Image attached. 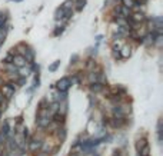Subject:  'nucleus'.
I'll return each mask as SVG.
<instances>
[{
	"label": "nucleus",
	"instance_id": "obj_1",
	"mask_svg": "<svg viewBox=\"0 0 163 156\" xmlns=\"http://www.w3.org/2000/svg\"><path fill=\"white\" fill-rule=\"evenodd\" d=\"M112 112L114 118H126V115L130 113V106L126 103H117L113 106Z\"/></svg>",
	"mask_w": 163,
	"mask_h": 156
},
{
	"label": "nucleus",
	"instance_id": "obj_2",
	"mask_svg": "<svg viewBox=\"0 0 163 156\" xmlns=\"http://www.w3.org/2000/svg\"><path fill=\"white\" fill-rule=\"evenodd\" d=\"M14 90H16V87H14V83H12V82H9L7 85H3L2 86V93H3V96H4V99H10L14 94Z\"/></svg>",
	"mask_w": 163,
	"mask_h": 156
},
{
	"label": "nucleus",
	"instance_id": "obj_3",
	"mask_svg": "<svg viewBox=\"0 0 163 156\" xmlns=\"http://www.w3.org/2000/svg\"><path fill=\"white\" fill-rule=\"evenodd\" d=\"M52 116H37V126L40 127V129H46V127H49L52 125Z\"/></svg>",
	"mask_w": 163,
	"mask_h": 156
},
{
	"label": "nucleus",
	"instance_id": "obj_4",
	"mask_svg": "<svg viewBox=\"0 0 163 156\" xmlns=\"http://www.w3.org/2000/svg\"><path fill=\"white\" fill-rule=\"evenodd\" d=\"M72 85V80L69 78H63L60 79L57 83H56V87L59 89V92H67V89L70 87Z\"/></svg>",
	"mask_w": 163,
	"mask_h": 156
},
{
	"label": "nucleus",
	"instance_id": "obj_5",
	"mask_svg": "<svg viewBox=\"0 0 163 156\" xmlns=\"http://www.w3.org/2000/svg\"><path fill=\"white\" fill-rule=\"evenodd\" d=\"M12 63L16 66L17 69H19V67L26 66V63H27V62H26V59H25V56H23V54H14V56H13Z\"/></svg>",
	"mask_w": 163,
	"mask_h": 156
},
{
	"label": "nucleus",
	"instance_id": "obj_6",
	"mask_svg": "<svg viewBox=\"0 0 163 156\" xmlns=\"http://www.w3.org/2000/svg\"><path fill=\"white\" fill-rule=\"evenodd\" d=\"M43 148V142L42 139H33L32 142H29V150L30 152H37Z\"/></svg>",
	"mask_w": 163,
	"mask_h": 156
},
{
	"label": "nucleus",
	"instance_id": "obj_7",
	"mask_svg": "<svg viewBox=\"0 0 163 156\" xmlns=\"http://www.w3.org/2000/svg\"><path fill=\"white\" fill-rule=\"evenodd\" d=\"M130 22H134V23H142L143 20H145V14L143 13H140V12H136V13H132L129 17H127Z\"/></svg>",
	"mask_w": 163,
	"mask_h": 156
},
{
	"label": "nucleus",
	"instance_id": "obj_8",
	"mask_svg": "<svg viewBox=\"0 0 163 156\" xmlns=\"http://www.w3.org/2000/svg\"><path fill=\"white\" fill-rule=\"evenodd\" d=\"M25 59H26V62L27 63H33L34 60V52L33 49H30V47H26V52H25Z\"/></svg>",
	"mask_w": 163,
	"mask_h": 156
},
{
	"label": "nucleus",
	"instance_id": "obj_9",
	"mask_svg": "<svg viewBox=\"0 0 163 156\" xmlns=\"http://www.w3.org/2000/svg\"><path fill=\"white\" fill-rule=\"evenodd\" d=\"M119 53H120V58L122 59H127L132 54V49H130L129 46H123L122 50H119Z\"/></svg>",
	"mask_w": 163,
	"mask_h": 156
},
{
	"label": "nucleus",
	"instance_id": "obj_10",
	"mask_svg": "<svg viewBox=\"0 0 163 156\" xmlns=\"http://www.w3.org/2000/svg\"><path fill=\"white\" fill-rule=\"evenodd\" d=\"M103 87H105V85H102V83H99V82L90 83V90L95 92V93H99V92H102V90H103Z\"/></svg>",
	"mask_w": 163,
	"mask_h": 156
},
{
	"label": "nucleus",
	"instance_id": "obj_11",
	"mask_svg": "<svg viewBox=\"0 0 163 156\" xmlns=\"http://www.w3.org/2000/svg\"><path fill=\"white\" fill-rule=\"evenodd\" d=\"M123 123H125V118H113V119H110V125L114 127H120Z\"/></svg>",
	"mask_w": 163,
	"mask_h": 156
},
{
	"label": "nucleus",
	"instance_id": "obj_12",
	"mask_svg": "<svg viewBox=\"0 0 163 156\" xmlns=\"http://www.w3.org/2000/svg\"><path fill=\"white\" fill-rule=\"evenodd\" d=\"M122 2H123V6H125V7H127V9H130V10L136 6L134 0H122Z\"/></svg>",
	"mask_w": 163,
	"mask_h": 156
},
{
	"label": "nucleus",
	"instance_id": "obj_13",
	"mask_svg": "<svg viewBox=\"0 0 163 156\" xmlns=\"http://www.w3.org/2000/svg\"><path fill=\"white\" fill-rule=\"evenodd\" d=\"M9 130H10V127H9V123H7V122H4L3 126H2V130H0V133H2V135L6 138V136L9 135Z\"/></svg>",
	"mask_w": 163,
	"mask_h": 156
},
{
	"label": "nucleus",
	"instance_id": "obj_14",
	"mask_svg": "<svg viewBox=\"0 0 163 156\" xmlns=\"http://www.w3.org/2000/svg\"><path fill=\"white\" fill-rule=\"evenodd\" d=\"M63 16H64V9H63V7H59L57 10H56V13H54V17H56L57 20H59V19L62 20Z\"/></svg>",
	"mask_w": 163,
	"mask_h": 156
},
{
	"label": "nucleus",
	"instance_id": "obj_15",
	"mask_svg": "<svg viewBox=\"0 0 163 156\" xmlns=\"http://www.w3.org/2000/svg\"><path fill=\"white\" fill-rule=\"evenodd\" d=\"M6 70H7V73H14V72H17V67L10 62V63H6Z\"/></svg>",
	"mask_w": 163,
	"mask_h": 156
},
{
	"label": "nucleus",
	"instance_id": "obj_16",
	"mask_svg": "<svg viewBox=\"0 0 163 156\" xmlns=\"http://www.w3.org/2000/svg\"><path fill=\"white\" fill-rule=\"evenodd\" d=\"M146 145H147L146 139H140V140H138V142H136V149H138V152H139V150H140L142 148H145Z\"/></svg>",
	"mask_w": 163,
	"mask_h": 156
},
{
	"label": "nucleus",
	"instance_id": "obj_17",
	"mask_svg": "<svg viewBox=\"0 0 163 156\" xmlns=\"http://www.w3.org/2000/svg\"><path fill=\"white\" fill-rule=\"evenodd\" d=\"M87 79H89V82H90V83L97 82V73H95V70H93V72H90V73H89V76H87Z\"/></svg>",
	"mask_w": 163,
	"mask_h": 156
},
{
	"label": "nucleus",
	"instance_id": "obj_18",
	"mask_svg": "<svg viewBox=\"0 0 163 156\" xmlns=\"http://www.w3.org/2000/svg\"><path fill=\"white\" fill-rule=\"evenodd\" d=\"M57 138H60L62 140L66 138V129H64V127H62V129L59 127L57 129Z\"/></svg>",
	"mask_w": 163,
	"mask_h": 156
},
{
	"label": "nucleus",
	"instance_id": "obj_19",
	"mask_svg": "<svg viewBox=\"0 0 163 156\" xmlns=\"http://www.w3.org/2000/svg\"><path fill=\"white\" fill-rule=\"evenodd\" d=\"M59 66H60V60H56L53 65L49 66V72H56L59 69Z\"/></svg>",
	"mask_w": 163,
	"mask_h": 156
},
{
	"label": "nucleus",
	"instance_id": "obj_20",
	"mask_svg": "<svg viewBox=\"0 0 163 156\" xmlns=\"http://www.w3.org/2000/svg\"><path fill=\"white\" fill-rule=\"evenodd\" d=\"M86 6V0H77V3H76V10H82V9Z\"/></svg>",
	"mask_w": 163,
	"mask_h": 156
},
{
	"label": "nucleus",
	"instance_id": "obj_21",
	"mask_svg": "<svg viewBox=\"0 0 163 156\" xmlns=\"http://www.w3.org/2000/svg\"><path fill=\"white\" fill-rule=\"evenodd\" d=\"M64 32V26H57L56 29H54V36H59V34H62Z\"/></svg>",
	"mask_w": 163,
	"mask_h": 156
},
{
	"label": "nucleus",
	"instance_id": "obj_22",
	"mask_svg": "<svg viewBox=\"0 0 163 156\" xmlns=\"http://www.w3.org/2000/svg\"><path fill=\"white\" fill-rule=\"evenodd\" d=\"M95 66H96V62H95L93 59H89V60H87V69H89V70H92Z\"/></svg>",
	"mask_w": 163,
	"mask_h": 156
},
{
	"label": "nucleus",
	"instance_id": "obj_23",
	"mask_svg": "<svg viewBox=\"0 0 163 156\" xmlns=\"http://www.w3.org/2000/svg\"><path fill=\"white\" fill-rule=\"evenodd\" d=\"M17 50H19V53H17V54H25L26 46L25 45H19V46H17Z\"/></svg>",
	"mask_w": 163,
	"mask_h": 156
},
{
	"label": "nucleus",
	"instance_id": "obj_24",
	"mask_svg": "<svg viewBox=\"0 0 163 156\" xmlns=\"http://www.w3.org/2000/svg\"><path fill=\"white\" fill-rule=\"evenodd\" d=\"M12 60H13V53L10 52V53H9L7 56H6V59H4V63H10Z\"/></svg>",
	"mask_w": 163,
	"mask_h": 156
},
{
	"label": "nucleus",
	"instance_id": "obj_25",
	"mask_svg": "<svg viewBox=\"0 0 163 156\" xmlns=\"http://www.w3.org/2000/svg\"><path fill=\"white\" fill-rule=\"evenodd\" d=\"M40 85V79H39V73L36 74V78H34V87H39Z\"/></svg>",
	"mask_w": 163,
	"mask_h": 156
},
{
	"label": "nucleus",
	"instance_id": "obj_26",
	"mask_svg": "<svg viewBox=\"0 0 163 156\" xmlns=\"http://www.w3.org/2000/svg\"><path fill=\"white\" fill-rule=\"evenodd\" d=\"M36 156H50V155H49V152H39Z\"/></svg>",
	"mask_w": 163,
	"mask_h": 156
},
{
	"label": "nucleus",
	"instance_id": "obj_27",
	"mask_svg": "<svg viewBox=\"0 0 163 156\" xmlns=\"http://www.w3.org/2000/svg\"><path fill=\"white\" fill-rule=\"evenodd\" d=\"M76 60H77V54H75V56L70 59V62H72V63H76Z\"/></svg>",
	"mask_w": 163,
	"mask_h": 156
},
{
	"label": "nucleus",
	"instance_id": "obj_28",
	"mask_svg": "<svg viewBox=\"0 0 163 156\" xmlns=\"http://www.w3.org/2000/svg\"><path fill=\"white\" fill-rule=\"evenodd\" d=\"M3 99H4V96H3V93H2V92H0V103L3 102Z\"/></svg>",
	"mask_w": 163,
	"mask_h": 156
},
{
	"label": "nucleus",
	"instance_id": "obj_29",
	"mask_svg": "<svg viewBox=\"0 0 163 156\" xmlns=\"http://www.w3.org/2000/svg\"><path fill=\"white\" fill-rule=\"evenodd\" d=\"M96 40H97V42H100V40H102V36H100V34H99V36H96Z\"/></svg>",
	"mask_w": 163,
	"mask_h": 156
},
{
	"label": "nucleus",
	"instance_id": "obj_30",
	"mask_svg": "<svg viewBox=\"0 0 163 156\" xmlns=\"http://www.w3.org/2000/svg\"><path fill=\"white\" fill-rule=\"evenodd\" d=\"M10 2H21V0H10Z\"/></svg>",
	"mask_w": 163,
	"mask_h": 156
},
{
	"label": "nucleus",
	"instance_id": "obj_31",
	"mask_svg": "<svg viewBox=\"0 0 163 156\" xmlns=\"http://www.w3.org/2000/svg\"><path fill=\"white\" fill-rule=\"evenodd\" d=\"M113 156H119V155H117V153H116V155H113Z\"/></svg>",
	"mask_w": 163,
	"mask_h": 156
},
{
	"label": "nucleus",
	"instance_id": "obj_32",
	"mask_svg": "<svg viewBox=\"0 0 163 156\" xmlns=\"http://www.w3.org/2000/svg\"><path fill=\"white\" fill-rule=\"evenodd\" d=\"M0 155H2V152H0Z\"/></svg>",
	"mask_w": 163,
	"mask_h": 156
}]
</instances>
